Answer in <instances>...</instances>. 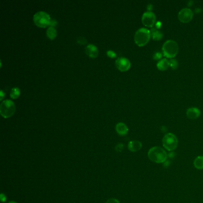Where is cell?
I'll use <instances>...</instances> for the list:
<instances>
[{"instance_id": "6", "label": "cell", "mask_w": 203, "mask_h": 203, "mask_svg": "<svg viewBox=\"0 0 203 203\" xmlns=\"http://www.w3.org/2000/svg\"><path fill=\"white\" fill-rule=\"evenodd\" d=\"M163 147L169 151L175 150L178 145V139L175 135L168 133L165 135L162 140Z\"/></svg>"}, {"instance_id": "17", "label": "cell", "mask_w": 203, "mask_h": 203, "mask_svg": "<svg viewBox=\"0 0 203 203\" xmlns=\"http://www.w3.org/2000/svg\"><path fill=\"white\" fill-rule=\"evenodd\" d=\"M57 35V32L55 28L50 26L47 30V36L51 40L54 39Z\"/></svg>"}, {"instance_id": "20", "label": "cell", "mask_w": 203, "mask_h": 203, "mask_svg": "<svg viewBox=\"0 0 203 203\" xmlns=\"http://www.w3.org/2000/svg\"><path fill=\"white\" fill-rule=\"evenodd\" d=\"M77 42L79 44H81V45H85L87 43V41L85 38L83 37H80L77 39Z\"/></svg>"}, {"instance_id": "26", "label": "cell", "mask_w": 203, "mask_h": 203, "mask_svg": "<svg viewBox=\"0 0 203 203\" xmlns=\"http://www.w3.org/2000/svg\"><path fill=\"white\" fill-rule=\"evenodd\" d=\"M1 200L2 202H4V201H6V196H5V195H4L3 194H1Z\"/></svg>"}, {"instance_id": "19", "label": "cell", "mask_w": 203, "mask_h": 203, "mask_svg": "<svg viewBox=\"0 0 203 203\" xmlns=\"http://www.w3.org/2000/svg\"><path fill=\"white\" fill-rule=\"evenodd\" d=\"M169 64H170V67L173 69H175L177 67V62L175 59H173V58L171 59L169 61Z\"/></svg>"}, {"instance_id": "9", "label": "cell", "mask_w": 203, "mask_h": 203, "mask_svg": "<svg viewBox=\"0 0 203 203\" xmlns=\"http://www.w3.org/2000/svg\"><path fill=\"white\" fill-rule=\"evenodd\" d=\"M116 67L121 72L128 71L131 66L130 61L125 57L118 58L115 62Z\"/></svg>"}, {"instance_id": "3", "label": "cell", "mask_w": 203, "mask_h": 203, "mask_svg": "<svg viewBox=\"0 0 203 203\" xmlns=\"http://www.w3.org/2000/svg\"><path fill=\"white\" fill-rule=\"evenodd\" d=\"M151 32L147 28H142L137 31L134 36L135 44L139 47H143L147 44L151 38Z\"/></svg>"}, {"instance_id": "22", "label": "cell", "mask_w": 203, "mask_h": 203, "mask_svg": "<svg viewBox=\"0 0 203 203\" xmlns=\"http://www.w3.org/2000/svg\"><path fill=\"white\" fill-rule=\"evenodd\" d=\"M123 145L121 143L118 144L115 148L116 151L118 152H121L123 150Z\"/></svg>"}, {"instance_id": "14", "label": "cell", "mask_w": 203, "mask_h": 203, "mask_svg": "<svg viewBox=\"0 0 203 203\" xmlns=\"http://www.w3.org/2000/svg\"><path fill=\"white\" fill-rule=\"evenodd\" d=\"M157 67L158 69L161 71L166 70L170 67L169 61H168L167 58H163L157 63Z\"/></svg>"}, {"instance_id": "13", "label": "cell", "mask_w": 203, "mask_h": 203, "mask_svg": "<svg viewBox=\"0 0 203 203\" xmlns=\"http://www.w3.org/2000/svg\"><path fill=\"white\" fill-rule=\"evenodd\" d=\"M116 131L117 133L120 136H125L128 134L129 129L128 126L122 122L118 123L116 126Z\"/></svg>"}, {"instance_id": "8", "label": "cell", "mask_w": 203, "mask_h": 203, "mask_svg": "<svg viewBox=\"0 0 203 203\" xmlns=\"http://www.w3.org/2000/svg\"><path fill=\"white\" fill-rule=\"evenodd\" d=\"M194 16L192 11L188 8L182 9L178 13V19L182 23H186L192 20Z\"/></svg>"}, {"instance_id": "21", "label": "cell", "mask_w": 203, "mask_h": 203, "mask_svg": "<svg viewBox=\"0 0 203 203\" xmlns=\"http://www.w3.org/2000/svg\"><path fill=\"white\" fill-rule=\"evenodd\" d=\"M107 55L108 57L112 58H114L116 57V54L112 50H109L107 51Z\"/></svg>"}, {"instance_id": "2", "label": "cell", "mask_w": 203, "mask_h": 203, "mask_svg": "<svg viewBox=\"0 0 203 203\" xmlns=\"http://www.w3.org/2000/svg\"><path fill=\"white\" fill-rule=\"evenodd\" d=\"M162 50L164 57L172 59L176 57L179 51V45L173 40L166 41L162 47Z\"/></svg>"}, {"instance_id": "16", "label": "cell", "mask_w": 203, "mask_h": 203, "mask_svg": "<svg viewBox=\"0 0 203 203\" xmlns=\"http://www.w3.org/2000/svg\"><path fill=\"white\" fill-rule=\"evenodd\" d=\"M194 167L198 170L203 169V156H199L195 158L194 161Z\"/></svg>"}, {"instance_id": "23", "label": "cell", "mask_w": 203, "mask_h": 203, "mask_svg": "<svg viewBox=\"0 0 203 203\" xmlns=\"http://www.w3.org/2000/svg\"><path fill=\"white\" fill-rule=\"evenodd\" d=\"M106 203H120V201L116 198H110L109 199Z\"/></svg>"}, {"instance_id": "5", "label": "cell", "mask_w": 203, "mask_h": 203, "mask_svg": "<svg viewBox=\"0 0 203 203\" xmlns=\"http://www.w3.org/2000/svg\"><path fill=\"white\" fill-rule=\"evenodd\" d=\"M51 20L50 15L42 11L36 13L34 16V22L39 28H46L50 26Z\"/></svg>"}, {"instance_id": "24", "label": "cell", "mask_w": 203, "mask_h": 203, "mask_svg": "<svg viewBox=\"0 0 203 203\" xmlns=\"http://www.w3.org/2000/svg\"><path fill=\"white\" fill-rule=\"evenodd\" d=\"M57 24V22L55 19H53V20H51V22H50V26L51 27H54L55 26H56Z\"/></svg>"}, {"instance_id": "12", "label": "cell", "mask_w": 203, "mask_h": 203, "mask_svg": "<svg viewBox=\"0 0 203 203\" xmlns=\"http://www.w3.org/2000/svg\"><path fill=\"white\" fill-rule=\"evenodd\" d=\"M142 143L140 141H137V140H134V141H130L128 145V148L129 150L131 151V152L139 151L142 148Z\"/></svg>"}, {"instance_id": "15", "label": "cell", "mask_w": 203, "mask_h": 203, "mask_svg": "<svg viewBox=\"0 0 203 203\" xmlns=\"http://www.w3.org/2000/svg\"><path fill=\"white\" fill-rule=\"evenodd\" d=\"M151 37H152V38L154 40H156V41H158L161 39V38H163V34L162 32L157 29V28H153L151 30Z\"/></svg>"}, {"instance_id": "1", "label": "cell", "mask_w": 203, "mask_h": 203, "mask_svg": "<svg viewBox=\"0 0 203 203\" xmlns=\"http://www.w3.org/2000/svg\"><path fill=\"white\" fill-rule=\"evenodd\" d=\"M148 158L156 163H163L167 158L166 151L161 147L156 146L150 148L148 152Z\"/></svg>"}, {"instance_id": "27", "label": "cell", "mask_w": 203, "mask_h": 203, "mask_svg": "<svg viewBox=\"0 0 203 203\" xmlns=\"http://www.w3.org/2000/svg\"><path fill=\"white\" fill-rule=\"evenodd\" d=\"M155 57H157V58H161V54H159V55H157V54H155Z\"/></svg>"}, {"instance_id": "7", "label": "cell", "mask_w": 203, "mask_h": 203, "mask_svg": "<svg viewBox=\"0 0 203 203\" xmlns=\"http://www.w3.org/2000/svg\"><path fill=\"white\" fill-rule=\"evenodd\" d=\"M156 16L151 12H145L142 16V24L148 28H152L156 23Z\"/></svg>"}, {"instance_id": "11", "label": "cell", "mask_w": 203, "mask_h": 203, "mask_svg": "<svg viewBox=\"0 0 203 203\" xmlns=\"http://www.w3.org/2000/svg\"><path fill=\"white\" fill-rule=\"evenodd\" d=\"M201 115L200 110L196 107H191L186 111V116L191 120H195L198 119Z\"/></svg>"}, {"instance_id": "10", "label": "cell", "mask_w": 203, "mask_h": 203, "mask_svg": "<svg viewBox=\"0 0 203 203\" xmlns=\"http://www.w3.org/2000/svg\"><path fill=\"white\" fill-rule=\"evenodd\" d=\"M86 54L91 58H96L98 55V49L93 44H88L85 48Z\"/></svg>"}, {"instance_id": "28", "label": "cell", "mask_w": 203, "mask_h": 203, "mask_svg": "<svg viewBox=\"0 0 203 203\" xmlns=\"http://www.w3.org/2000/svg\"><path fill=\"white\" fill-rule=\"evenodd\" d=\"M8 203H18V202H16V201H10L9 202H8Z\"/></svg>"}, {"instance_id": "4", "label": "cell", "mask_w": 203, "mask_h": 203, "mask_svg": "<svg viewBox=\"0 0 203 203\" xmlns=\"http://www.w3.org/2000/svg\"><path fill=\"white\" fill-rule=\"evenodd\" d=\"M16 106L12 100L3 101L0 105V113L4 118L12 117L15 113Z\"/></svg>"}, {"instance_id": "25", "label": "cell", "mask_w": 203, "mask_h": 203, "mask_svg": "<svg viewBox=\"0 0 203 203\" xmlns=\"http://www.w3.org/2000/svg\"><path fill=\"white\" fill-rule=\"evenodd\" d=\"M5 96V93L3 92V90H1L0 91V100L2 101L3 99V98Z\"/></svg>"}, {"instance_id": "18", "label": "cell", "mask_w": 203, "mask_h": 203, "mask_svg": "<svg viewBox=\"0 0 203 203\" xmlns=\"http://www.w3.org/2000/svg\"><path fill=\"white\" fill-rule=\"evenodd\" d=\"M20 95V89L18 87H15L12 89L10 93V97L13 99H17L19 97Z\"/></svg>"}]
</instances>
